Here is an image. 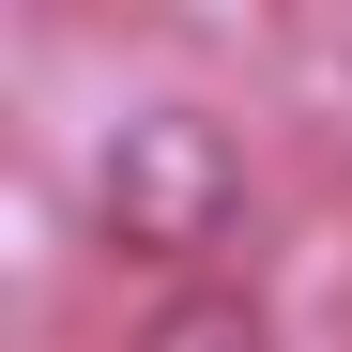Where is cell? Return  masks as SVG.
Masks as SVG:
<instances>
[{
  "label": "cell",
  "instance_id": "cell-1",
  "mask_svg": "<svg viewBox=\"0 0 352 352\" xmlns=\"http://www.w3.org/2000/svg\"><path fill=\"white\" fill-rule=\"evenodd\" d=\"M77 214H92L107 261H153L168 291H199L214 245L245 230V153H230L214 107H123L77 168Z\"/></svg>",
  "mask_w": 352,
  "mask_h": 352
},
{
  "label": "cell",
  "instance_id": "cell-2",
  "mask_svg": "<svg viewBox=\"0 0 352 352\" xmlns=\"http://www.w3.org/2000/svg\"><path fill=\"white\" fill-rule=\"evenodd\" d=\"M123 352H276V307H261L245 276H199V291H153V322Z\"/></svg>",
  "mask_w": 352,
  "mask_h": 352
}]
</instances>
